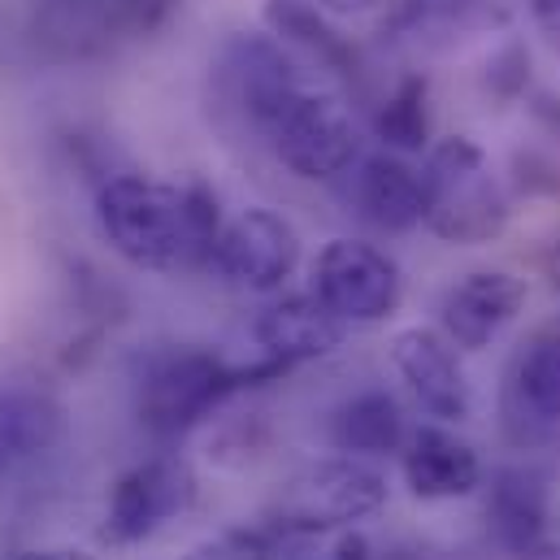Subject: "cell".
<instances>
[{"label": "cell", "mask_w": 560, "mask_h": 560, "mask_svg": "<svg viewBox=\"0 0 560 560\" xmlns=\"http://www.w3.org/2000/svg\"><path fill=\"white\" fill-rule=\"evenodd\" d=\"M326 9H335V13H361V9H370L374 0H322Z\"/></svg>", "instance_id": "obj_27"}, {"label": "cell", "mask_w": 560, "mask_h": 560, "mask_svg": "<svg viewBox=\"0 0 560 560\" xmlns=\"http://www.w3.org/2000/svg\"><path fill=\"white\" fill-rule=\"evenodd\" d=\"M513 560H560V544L544 539L539 548H530V552H522V557H513Z\"/></svg>", "instance_id": "obj_25"}, {"label": "cell", "mask_w": 560, "mask_h": 560, "mask_svg": "<svg viewBox=\"0 0 560 560\" xmlns=\"http://www.w3.org/2000/svg\"><path fill=\"white\" fill-rule=\"evenodd\" d=\"M300 266V235L275 209H244L222 226L213 270L248 291H279Z\"/></svg>", "instance_id": "obj_8"}, {"label": "cell", "mask_w": 560, "mask_h": 560, "mask_svg": "<svg viewBox=\"0 0 560 560\" xmlns=\"http://www.w3.org/2000/svg\"><path fill=\"white\" fill-rule=\"evenodd\" d=\"M504 430L539 443L560 430V335H535L504 374Z\"/></svg>", "instance_id": "obj_11"}, {"label": "cell", "mask_w": 560, "mask_h": 560, "mask_svg": "<svg viewBox=\"0 0 560 560\" xmlns=\"http://www.w3.org/2000/svg\"><path fill=\"white\" fill-rule=\"evenodd\" d=\"M374 136L387 152H421L430 143V109H425V79H405L374 114Z\"/></svg>", "instance_id": "obj_20"}, {"label": "cell", "mask_w": 560, "mask_h": 560, "mask_svg": "<svg viewBox=\"0 0 560 560\" xmlns=\"http://www.w3.org/2000/svg\"><path fill=\"white\" fill-rule=\"evenodd\" d=\"M253 335H257V343L270 361L291 370V365L330 357L343 343L348 322L335 317L317 295H282V300L266 304L257 313Z\"/></svg>", "instance_id": "obj_14"}, {"label": "cell", "mask_w": 560, "mask_h": 560, "mask_svg": "<svg viewBox=\"0 0 560 560\" xmlns=\"http://www.w3.org/2000/svg\"><path fill=\"white\" fill-rule=\"evenodd\" d=\"M535 18H539L544 35H552L560 44V0H535Z\"/></svg>", "instance_id": "obj_23"}, {"label": "cell", "mask_w": 560, "mask_h": 560, "mask_svg": "<svg viewBox=\"0 0 560 560\" xmlns=\"http://www.w3.org/2000/svg\"><path fill=\"white\" fill-rule=\"evenodd\" d=\"M96 222L118 257L156 275L213 270L226 226L205 183H152L143 174H109L96 187Z\"/></svg>", "instance_id": "obj_1"}, {"label": "cell", "mask_w": 560, "mask_h": 560, "mask_svg": "<svg viewBox=\"0 0 560 560\" xmlns=\"http://www.w3.org/2000/svg\"><path fill=\"white\" fill-rule=\"evenodd\" d=\"M405 409L392 392H361L352 400H343L330 418V439L339 452L348 456H387V452H400L405 447Z\"/></svg>", "instance_id": "obj_19"}, {"label": "cell", "mask_w": 560, "mask_h": 560, "mask_svg": "<svg viewBox=\"0 0 560 560\" xmlns=\"http://www.w3.org/2000/svg\"><path fill=\"white\" fill-rule=\"evenodd\" d=\"M487 522L495 539L509 548V557H522L548 539V491L535 474L509 469L495 478L487 495Z\"/></svg>", "instance_id": "obj_17"}, {"label": "cell", "mask_w": 560, "mask_h": 560, "mask_svg": "<svg viewBox=\"0 0 560 560\" xmlns=\"http://www.w3.org/2000/svg\"><path fill=\"white\" fill-rule=\"evenodd\" d=\"M196 495H200V482L183 456H148L114 482L109 513H105V539L143 544L165 522L191 513Z\"/></svg>", "instance_id": "obj_7"}, {"label": "cell", "mask_w": 560, "mask_h": 560, "mask_svg": "<svg viewBox=\"0 0 560 560\" xmlns=\"http://www.w3.org/2000/svg\"><path fill=\"white\" fill-rule=\"evenodd\" d=\"M218 74L235 109L257 131H266V122L308 83L275 35H235L218 57Z\"/></svg>", "instance_id": "obj_9"}, {"label": "cell", "mask_w": 560, "mask_h": 560, "mask_svg": "<svg viewBox=\"0 0 560 560\" xmlns=\"http://www.w3.org/2000/svg\"><path fill=\"white\" fill-rule=\"evenodd\" d=\"M392 365L409 383L421 413L434 421H465L469 418V383L452 352V339L425 326H409L392 339Z\"/></svg>", "instance_id": "obj_12"}, {"label": "cell", "mask_w": 560, "mask_h": 560, "mask_svg": "<svg viewBox=\"0 0 560 560\" xmlns=\"http://www.w3.org/2000/svg\"><path fill=\"white\" fill-rule=\"evenodd\" d=\"M526 308V282L509 270H474L452 282L439 300V326L452 348L482 352L491 348Z\"/></svg>", "instance_id": "obj_10"}, {"label": "cell", "mask_w": 560, "mask_h": 560, "mask_svg": "<svg viewBox=\"0 0 560 560\" xmlns=\"http://www.w3.org/2000/svg\"><path fill=\"white\" fill-rule=\"evenodd\" d=\"M66 434V409L35 387H9L0 392V474L13 465L44 456Z\"/></svg>", "instance_id": "obj_16"}, {"label": "cell", "mask_w": 560, "mask_h": 560, "mask_svg": "<svg viewBox=\"0 0 560 560\" xmlns=\"http://www.w3.org/2000/svg\"><path fill=\"white\" fill-rule=\"evenodd\" d=\"M18 560H101L83 548H39V552H22Z\"/></svg>", "instance_id": "obj_24"}, {"label": "cell", "mask_w": 560, "mask_h": 560, "mask_svg": "<svg viewBox=\"0 0 560 560\" xmlns=\"http://www.w3.org/2000/svg\"><path fill=\"white\" fill-rule=\"evenodd\" d=\"M400 465L418 500H460V495H474L482 482V460L474 443L434 421L405 434Z\"/></svg>", "instance_id": "obj_13"}, {"label": "cell", "mask_w": 560, "mask_h": 560, "mask_svg": "<svg viewBox=\"0 0 560 560\" xmlns=\"http://www.w3.org/2000/svg\"><path fill=\"white\" fill-rule=\"evenodd\" d=\"M425 226L447 244H491L509 226V196L491 178L482 148L443 140L425 161Z\"/></svg>", "instance_id": "obj_3"}, {"label": "cell", "mask_w": 560, "mask_h": 560, "mask_svg": "<svg viewBox=\"0 0 560 560\" xmlns=\"http://www.w3.org/2000/svg\"><path fill=\"white\" fill-rule=\"evenodd\" d=\"M365 557H370L365 539H343V544H339V560H365Z\"/></svg>", "instance_id": "obj_26"}, {"label": "cell", "mask_w": 560, "mask_h": 560, "mask_svg": "<svg viewBox=\"0 0 560 560\" xmlns=\"http://www.w3.org/2000/svg\"><path fill=\"white\" fill-rule=\"evenodd\" d=\"M400 266L365 240H330L313 261V295L348 326L387 322L400 308Z\"/></svg>", "instance_id": "obj_6"}, {"label": "cell", "mask_w": 560, "mask_h": 560, "mask_svg": "<svg viewBox=\"0 0 560 560\" xmlns=\"http://www.w3.org/2000/svg\"><path fill=\"white\" fill-rule=\"evenodd\" d=\"M352 196L365 222L378 231H413L425 222V174L400 152H374L357 165Z\"/></svg>", "instance_id": "obj_15"}, {"label": "cell", "mask_w": 560, "mask_h": 560, "mask_svg": "<svg viewBox=\"0 0 560 560\" xmlns=\"http://www.w3.org/2000/svg\"><path fill=\"white\" fill-rule=\"evenodd\" d=\"M279 374H287V365L270 357L261 365H226L209 348H191V343L156 348L148 352V361L140 365V383H136L140 421L156 439H174L209 418L235 392L253 387L257 378H279Z\"/></svg>", "instance_id": "obj_2"}, {"label": "cell", "mask_w": 560, "mask_h": 560, "mask_svg": "<svg viewBox=\"0 0 560 560\" xmlns=\"http://www.w3.org/2000/svg\"><path fill=\"white\" fill-rule=\"evenodd\" d=\"M261 136L270 140L282 165L295 178H308V183L343 174L361 152V131H357L352 109L335 92L313 88V83H304L282 105L279 114L266 122Z\"/></svg>", "instance_id": "obj_5"}, {"label": "cell", "mask_w": 560, "mask_h": 560, "mask_svg": "<svg viewBox=\"0 0 560 560\" xmlns=\"http://www.w3.org/2000/svg\"><path fill=\"white\" fill-rule=\"evenodd\" d=\"M178 0H114V18L122 35H152L170 22Z\"/></svg>", "instance_id": "obj_22"}, {"label": "cell", "mask_w": 560, "mask_h": 560, "mask_svg": "<svg viewBox=\"0 0 560 560\" xmlns=\"http://www.w3.org/2000/svg\"><path fill=\"white\" fill-rule=\"evenodd\" d=\"M266 26L282 48L304 52L308 61H317L322 70H335L343 79L357 74V52L352 44L326 22V13L313 0H266Z\"/></svg>", "instance_id": "obj_18"}, {"label": "cell", "mask_w": 560, "mask_h": 560, "mask_svg": "<svg viewBox=\"0 0 560 560\" xmlns=\"http://www.w3.org/2000/svg\"><path fill=\"white\" fill-rule=\"evenodd\" d=\"M387 504V478L357 456H326L295 469L275 500V530L326 535L378 517Z\"/></svg>", "instance_id": "obj_4"}, {"label": "cell", "mask_w": 560, "mask_h": 560, "mask_svg": "<svg viewBox=\"0 0 560 560\" xmlns=\"http://www.w3.org/2000/svg\"><path fill=\"white\" fill-rule=\"evenodd\" d=\"M548 279H552V287L560 291V244L548 253Z\"/></svg>", "instance_id": "obj_28"}, {"label": "cell", "mask_w": 560, "mask_h": 560, "mask_svg": "<svg viewBox=\"0 0 560 560\" xmlns=\"http://www.w3.org/2000/svg\"><path fill=\"white\" fill-rule=\"evenodd\" d=\"M183 560H275V535L235 526V530H222V535L196 544Z\"/></svg>", "instance_id": "obj_21"}]
</instances>
